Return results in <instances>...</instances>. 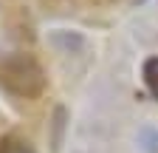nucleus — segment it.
Listing matches in <instances>:
<instances>
[{
    "instance_id": "20e7f679",
    "label": "nucleus",
    "mask_w": 158,
    "mask_h": 153,
    "mask_svg": "<svg viewBox=\"0 0 158 153\" xmlns=\"http://www.w3.org/2000/svg\"><path fill=\"white\" fill-rule=\"evenodd\" d=\"M0 153H3V150H0Z\"/></svg>"
},
{
    "instance_id": "f03ea898",
    "label": "nucleus",
    "mask_w": 158,
    "mask_h": 153,
    "mask_svg": "<svg viewBox=\"0 0 158 153\" xmlns=\"http://www.w3.org/2000/svg\"><path fill=\"white\" fill-rule=\"evenodd\" d=\"M141 76H144V85L152 97L158 99V57H150L144 60V68H141Z\"/></svg>"
},
{
    "instance_id": "f257e3e1",
    "label": "nucleus",
    "mask_w": 158,
    "mask_h": 153,
    "mask_svg": "<svg viewBox=\"0 0 158 153\" xmlns=\"http://www.w3.org/2000/svg\"><path fill=\"white\" fill-rule=\"evenodd\" d=\"M0 91L17 99H37L45 91V71L31 54H0Z\"/></svg>"
},
{
    "instance_id": "7ed1b4c3",
    "label": "nucleus",
    "mask_w": 158,
    "mask_h": 153,
    "mask_svg": "<svg viewBox=\"0 0 158 153\" xmlns=\"http://www.w3.org/2000/svg\"><path fill=\"white\" fill-rule=\"evenodd\" d=\"M0 150H3V153H37L26 139H20V136H9L3 145H0Z\"/></svg>"
}]
</instances>
